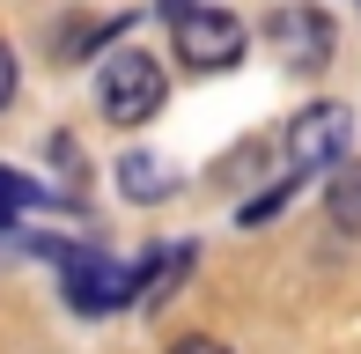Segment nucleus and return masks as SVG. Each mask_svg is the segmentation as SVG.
Masks as SVG:
<instances>
[{"instance_id":"7ed1b4c3","label":"nucleus","mask_w":361,"mask_h":354,"mask_svg":"<svg viewBox=\"0 0 361 354\" xmlns=\"http://www.w3.org/2000/svg\"><path fill=\"white\" fill-rule=\"evenodd\" d=\"M133 288H140V266H111L104 251H67V303H74L81 317L118 310Z\"/></svg>"},{"instance_id":"20e7f679","label":"nucleus","mask_w":361,"mask_h":354,"mask_svg":"<svg viewBox=\"0 0 361 354\" xmlns=\"http://www.w3.org/2000/svg\"><path fill=\"white\" fill-rule=\"evenodd\" d=\"M170 30H177V59L200 67V74L236 67V52H243V23H236L228 8H192L185 23H170Z\"/></svg>"},{"instance_id":"39448f33","label":"nucleus","mask_w":361,"mask_h":354,"mask_svg":"<svg viewBox=\"0 0 361 354\" xmlns=\"http://www.w3.org/2000/svg\"><path fill=\"white\" fill-rule=\"evenodd\" d=\"M266 37L281 44V59H288L295 74H324V67H332V23H324L317 8H302V0H288V8H273Z\"/></svg>"},{"instance_id":"9b49d317","label":"nucleus","mask_w":361,"mask_h":354,"mask_svg":"<svg viewBox=\"0 0 361 354\" xmlns=\"http://www.w3.org/2000/svg\"><path fill=\"white\" fill-rule=\"evenodd\" d=\"M170 354H228V347H221V340H207V332H192V340H177Z\"/></svg>"},{"instance_id":"423d86ee","label":"nucleus","mask_w":361,"mask_h":354,"mask_svg":"<svg viewBox=\"0 0 361 354\" xmlns=\"http://www.w3.org/2000/svg\"><path fill=\"white\" fill-rule=\"evenodd\" d=\"M324 214H332V229L361 236V163H339L332 192H324Z\"/></svg>"},{"instance_id":"9d476101","label":"nucleus","mask_w":361,"mask_h":354,"mask_svg":"<svg viewBox=\"0 0 361 354\" xmlns=\"http://www.w3.org/2000/svg\"><path fill=\"white\" fill-rule=\"evenodd\" d=\"M8 104H15V52L0 44V111H8Z\"/></svg>"},{"instance_id":"f03ea898","label":"nucleus","mask_w":361,"mask_h":354,"mask_svg":"<svg viewBox=\"0 0 361 354\" xmlns=\"http://www.w3.org/2000/svg\"><path fill=\"white\" fill-rule=\"evenodd\" d=\"M347 140H354V118L339 104H310L302 118H288V170L317 177V170H339L347 163Z\"/></svg>"},{"instance_id":"1a4fd4ad","label":"nucleus","mask_w":361,"mask_h":354,"mask_svg":"<svg viewBox=\"0 0 361 354\" xmlns=\"http://www.w3.org/2000/svg\"><path fill=\"white\" fill-rule=\"evenodd\" d=\"M23 200H44V192L30 185V177H15V170H0V229H8V221H15V207H23Z\"/></svg>"},{"instance_id":"0eeeda50","label":"nucleus","mask_w":361,"mask_h":354,"mask_svg":"<svg viewBox=\"0 0 361 354\" xmlns=\"http://www.w3.org/2000/svg\"><path fill=\"white\" fill-rule=\"evenodd\" d=\"M118 192H126L133 207H155L162 192H170V177H162L155 155H126V163H118Z\"/></svg>"},{"instance_id":"6e6552de","label":"nucleus","mask_w":361,"mask_h":354,"mask_svg":"<svg viewBox=\"0 0 361 354\" xmlns=\"http://www.w3.org/2000/svg\"><path fill=\"white\" fill-rule=\"evenodd\" d=\"M295 192H302V170H288V177H281V185H273V192H258V200H251V207H243V221H266V214H281V207L295 200Z\"/></svg>"},{"instance_id":"f257e3e1","label":"nucleus","mask_w":361,"mask_h":354,"mask_svg":"<svg viewBox=\"0 0 361 354\" xmlns=\"http://www.w3.org/2000/svg\"><path fill=\"white\" fill-rule=\"evenodd\" d=\"M162 59H147V52H111L104 59V82H96V104H104V118L111 126H147L162 111Z\"/></svg>"},{"instance_id":"f8f14e48","label":"nucleus","mask_w":361,"mask_h":354,"mask_svg":"<svg viewBox=\"0 0 361 354\" xmlns=\"http://www.w3.org/2000/svg\"><path fill=\"white\" fill-rule=\"evenodd\" d=\"M155 8H162V23H185V15L200 8V0H155Z\"/></svg>"}]
</instances>
